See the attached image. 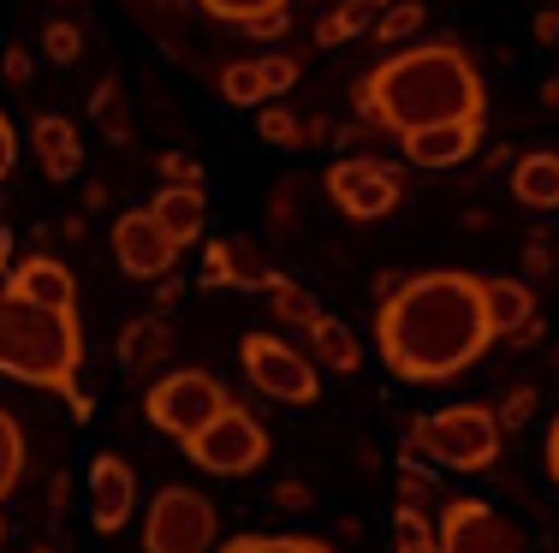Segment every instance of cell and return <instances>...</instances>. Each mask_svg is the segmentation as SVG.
Segmentation results:
<instances>
[{
  "label": "cell",
  "instance_id": "6da1fadb",
  "mask_svg": "<svg viewBox=\"0 0 559 553\" xmlns=\"http://www.w3.org/2000/svg\"><path fill=\"white\" fill-rule=\"evenodd\" d=\"M495 339L500 327L488 315V280L464 268L411 274L376 310L381 363L411 387H435V381L464 375L476 358H488Z\"/></svg>",
  "mask_w": 559,
  "mask_h": 553
},
{
  "label": "cell",
  "instance_id": "7a4b0ae2",
  "mask_svg": "<svg viewBox=\"0 0 559 553\" xmlns=\"http://www.w3.org/2000/svg\"><path fill=\"white\" fill-rule=\"evenodd\" d=\"M483 108H488L483 72H476V60L452 36L405 43L357 84V113L369 125L393 131V137L452 125V120H483Z\"/></svg>",
  "mask_w": 559,
  "mask_h": 553
},
{
  "label": "cell",
  "instance_id": "3957f363",
  "mask_svg": "<svg viewBox=\"0 0 559 553\" xmlns=\"http://www.w3.org/2000/svg\"><path fill=\"white\" fill-rule=\"evenodd\" d=\"M0 375L43 387L72 405L78 423H90V393H84V322L78 310H48L19 298L0 280Z\"/></svg>",
  "mask_w": 559,
  "mask_h": 553
},
{
  "label": "cell",
  "instance_id": "277c9868",
  "mask_svg": "<svg viewBox=\"0 0 559 553\" xmlns=\"http://www.w3.org/2000/svg\"><path fill=\"white\" fill-rule=\"evenodd\" d=\"M500 411H488V405H441V411L429 417H411L405 423V446L411 453H423L429 465L452 470V477H483V470H495L500 458Z\"/></svg>",
  "mask_w": 559,
  "mask_h": 553
},
{
  "label": "cell",
  "instance_id": "5b68a950",
  "mask_svg": "<svg viewBox=\"0 0 559 553\" xmlns=\"http://www.w3.org/2000/svg\"><path fill=\"white\" fill-rule=\"evenodd\" d=\"M226 405H238V399L209 375V369H167V375H155L150 393H143V417H150V429H162L167 441H191L203 423H215Z\"/></svg>",
  "mask_w": 559,
  "mask_h": 553
},
{
  "label": "cell",
  "instance_id": "8992f818",
  "mask_svg": "<svg viewBox=\"0 0 559 553\" xmlns=\"http://www.w3.org/2000/svg\"><path fill=\"white\" fill-rule=\"evenodd\" d=\"M215 548H221L215 500H203L185 482H167L150 500V518H143V553H215Z\"/></svg>",
  "mask_w": 559,
  "mask_h": 553
},
{
  "label": "cell",
  "instance_id": "52a82bcc",
  "mask_svg": "<svg viewBox=\"0 0 559 553\" xmlns=\"http://www.w3.org/2000/svg\"><path fill=\"white\" fill-rule=\"evenodd\" d=\"M238 363H245V381L257 393H269L280 405H316L322 399V363L310 351L286 346L280 334H245L238 339Z\"/></svg>",
  "mask_w": 559,
  "mask_h": 553
},
{
  "label": "cell",
  "instance_id": "ba28073f",
  "mask_svg": "<svg viewBox=\"0 0 559 553\" xmlns=\"http://www.w3.org/2000/svg\"><path fill=\"white\" fill-rule=\"evenodd\" d=\"M179 446L197 470H209V477H250V470L269 465V429H262L245 405H226L215 423H203Z\"/></svg>",
  "mask_w": 559,
  "mask_h": 553
},
{
  "label": "cell",
  "instance_id": "9c48e42d",
  "mask_svg": "<svg viewBox=\"0 0 559 553\" xmlns=\"http://www.w3.org/2000/svg\"><path fill=\"white\" fill-rule=\"evenodd\" d=\"M322 191H328V203H334L345 220H381V215L399 208L405 184H399V173L388 161H376V155H345V161L328 167Z\"/></svg>",
  "mask_w": 559,
  "mask_h": 553
},
{
  "label": "cell",
  "instance_id": "30bf717a",
  "mask_svg": "<svg viewBox=\"0 0 559 553\" xmlns=\"http://www.w3.org/2000/svg\"><path fill=\"white\" fill-rule=\"evenodd\" d=\"M435 524H441V553H524L518 524L476 494H452Z\"/></svg>",
  "mask_w": 559,
  "mask_h": 553
},
{
  "label": "cell",
  "instance_id": "8fae6325",
  "mask_svg": "<svg viewBox=\"0 0 559 553\" xmlns=\"http://www.w3.org/2000/svg\"><path fill=\"white\" fill-rule=\"evenodd\" d=\"M114 262L131 274V280H167L173 262H179V244L162 232V220L150 208H126L114 220Z\"/></svg>",
  "mask_w": 559,
  "mask_h": 553
},
{
  "label": "cell",
  "instance_id": "7c38bea8",
  "mask_svg": "<svg viewBox=\"0 0 559 553\" xmlns=\"http://www.w3.org/2000/svg\"><path fill=\"white\" fill-rule=\"evenodd\" d=\"M292 84H298V60L292 55H238L215 77L221 101H233V108H269Z\"/></svg>",
  "mask_w": 559,
  "mask_h": 553
},
{
  "label": "cell",
  "instance_id": "4fadbf2b",
  "mask_svg": "<svg viewBox=\"0 0 559 553\" xmlns=\"http://www.w3.org/2000/svg\"><path fill=\"white\" fill-rule=\"evenodd\" d=\"M90 524H96V536H119L131 524V512H138V470H131V458L119 453H96L90 458Z\"/></svg>",
  "mask_w": 559,
  "mask_h": 553
},
{
  "label": "cell",
  "instance_id": "5bb4252c",
  "mask_svg": "<svg viewBox=\"0 0 559 553\" xmlns=\"http://www.w3.org/2000/svg\"><path fill=\"white\" fill-rule=\"evenodd\" d=\"M476 143H483V120L429 125V131H411V137H405V161H411V167H429V173H441V167L471 161Z\"/></svg>",
  "mask_w": 559,
  "mask_h": 553
},
{
  "label": "cell",
  "instance_id": "9a60e30c",
  "mask_svg": "<svg viewBox=\"0 0 559 553\" xmlns=\"http://www.w3.org/2000/svg\"><path fill=\"white\" fill-rule=\"evenodd\" d=\"M31 149H36V167L55 184L84 173V137H78V125L66 120V113H43V120L31 125Z\"/></svg>",
  "mask_w": 559,
  "mask_h": 553
},
{
  "label": "cell",
  "instance_id": "2e32d148",
  "mask_svg": "<svg viewBox=\"0 0 559 553\" xmlns=\"http://www.w3.org/2000/svg\"><path fill=\"white\" fill-rule=\"evenodd\" d=\"M7 286H12L19 298H31V304L78 310V280H72V268H66V262H55V256H24V262H12Z\"/></svg>",
  "mask_w": 559,
  "mask_h": 553
},
{
  "label": "cell",
  "instance_id": "e0dca14e",
  "mask_svg": "<svg viewBox=\"0 0 559 553\" xmlns=\"http://www.w3.org/2000/svg\"><path fill=\"white\" fill-rule=\"evenodd\" d=\"M274 280V268H262L257 250L245 239H215L203 244V286H233V292H262Z\"/></svg>",
  "mask_w": 559,
  "mask_h": 553
},
{
  "label": "cell",
  "instance_id": "ac0fdd59",
  "mask_svg": "<svg viewBox=\"0 0 559 553\" xmlns=\"http://www.w3.org/2000/svg\"><path fill=\"white\" fill-rule=\"evenodd\" d=\"M150 215L162 220V232L173 244H197L203 239V220H209V196L203 184H162V191L150 196Z\"/></svg>",
  "mask_w": 559,
  "mask_h": 553
},
{
  "label": "cell",
  "instance_id": "d6986e66",
  "mask_svg": "<svg viewBox=\"0 0 559 553\" xmlns=\"http://www.w3.org/2000/svg\"><path fill=\"white\" fill-rule=\"evenodd\" d=\"M512 196L536 215H554L559 208V149H536L512 161Z\"/></svg>",
  "mask_w": 559,
  "mask_h": 553
},
{
  "label": "cell",
  "instance_id": "ffe728a7",
  "mask_svg": "<svg viewBox=\"0 0 559 553\" xmlns=\"http://www.w3.org/2000/svg\"><path fill=\"white\" fill-rule=\"evenodd\" d=\"M167 358H173L167 322H155V315H138V322L119 327V363H126V369H138V375L162 369V375H167Z\"/></svg>",
  "mask_w": 559,
  "mask_h": 553
},
{
  "label": "cell",
  "instance_id": "44dd1931",
  "mask_svg": "<svg viewBox=\"0 0 559 553\" xmlns=\"http://www.w3.org/2000/svg\"><path fill=\"white\" fill-rule=\"evenodd\" d=\"M488 315H495L500 339H512L518 327L536 322V292H530L518 274H495V280H488Z\"/></svg>",
  "mask_w": 559,
  "mask_h": 553
},
{
  "label": "cell",
  "instance_id": "7402d4cb",
  "mask_svg": "<svg viewBox=\"0 0 559 553\" xmlns=\"http://www.w3.org/2000/svg\"><path fill=\"white\" fill-rule=\"evenodd\" d=\"M310 358L322 363V369H334V375H357L364 346H357V334L340 322V315H322V322L310 327Z\"/></svg>",
  "mask_w": 559,
  "mask_h": 553
},
{
  "label": "cell",
  "instance_id": "603a6c76",
  "mask_svg": "<svg viewBox=\"0 0 559 553\" xmlns=\"http://www.w3.org/2000/svg\"><path fill=\"white\" fill-rule=\"evenodd\" d=\"M388 7H393V0H340V7L316 24V48H340V43H352V36L376 31V19Z\"/></svg>",
  "mask_w": 559,
  "mask_h": 553
},
{
  "label": "cell",
  "instance_id": "cb8c5ba5",
  "mask_svg": "<svg viewBox=\"0 0 559 553\" xmlns=\"http://www.w3.org/2000/svg\"><path fill=\"white\" fill-rule=\"evenodd\" d=\"M262 298H269V310L280 315V322H292V327H304V334H310L316 322H322V304H316V292L310 286H298V280H286V274H274L269 286H262Z\"/></svg>",
  "mask_w": 559,
  "mask_h": 553
},
{
  "label": "cell",
  "instance_id": "d4e9b609",
  "mask_svg": "<svg viewBox=\"0 0 559 553\" xmlns=\"http://www.w3.org/2000/svg\"><path fill=\"white\" fill-rule=\"evenodd\" d=\"M393 553H441V524H429L417 500L393 506Z\"/></svg>",
  "mask_w": 559,
  "mask_h": 553
},
{
  "label": "cell",
  "instance_id": "484cf974",
  "mask_svg": "<svg viewBox=\"0 0 559 553\" xmlns=\"http://www.w3.org/2000/svg\"><path fill=\"white\" fill-rule=\"evenodd\" d=\"M24 470H31V446H24V423L0 405V500L19 494Z\"/></svg>",
  "mask_w": 559,
  "mask_h": 553
},
{
  "label": "cell",
  "instance_id": "4316f807",
  "mask_svg": "<svg viewBox=\"0 0 559 553\" xmlns=\"http://www.w3.org/2000/svg\"><path fill=\"white\" fill-rule=\"evenodd\" d=\"M215 553H334V542H322V536H298V530H250V536H233V542H221Z\"/></svg>",
  "mask_w": 559,
  "mask_h": 553
},
{
  "label": "cell",
  "instance_id": "83f0119b",
  "mask_svg": "<svg viewBox=\"0 0 559 553\" xmlns=\"http://www.w3.org/2000/svg\"><path fill=\"white\" fill-rule=\"evenodd\" d=\"M257 137L269 149H304L310 143V120H298L286 101H269V108H257Z\"/></svg>",
  "mask_w": 559,
  "mask_h": 553
},
{
  "label": "cell",
  "instance_id": "f1b7e54d",
  "mask_svg": "<svg viewBox=\"0 0 559 553\" xmlns=\"http://www.w3.org/2000/svg\"><path fill=\"white\" fill-rule=\"evenodd\" d=\"M423 24H429V7H423V0H393V7L376 19V31H369V36H376L381 48H399V43H417Z\"/></svg>",
  "mask_w": 559,
  "mask_h": 553
},
{
  "label": "cell",
  "instance_id": "f546056e",
  "mask_svg": "<svg viewBox=\"0 0 559 553\" xmlns=\"http://www.w3.org/2000/svg\"><path fill=\"white\" fill-rule=\"evenodd\" d=\"M197 7H203L209 19H221V24H238V31H257V24L280 19V12L292 7V0H197Z\"/></svg>",
  "mask_w": 559,
  "mask_h": 553
},
{
  "label": "cell",
  "instance_id": "4dcf8cb0",
  "mask_svg": "<svg viewBox=\"0 0 559 553\" xmlns=\"http://www.w3.org/2000/svg\"><path fill=\"white\" fill-rule=\"evenodd\" d=\"M90 113H96V125L108 131V137H126V89L114 84H96V96H90Z\"/></svg>",
  "mask_w": 559,
  "mask_h": 553
},
{
  "label": "cell",
  "instance_id": "1f68e13d",
  "mask_svg": "<svg viewBox=\"0 0 559 553\" xmlns=\"http://www.w3.org/2000/svg\"><path fill=\"white\" fill-rule=\"evenodd\" d=\"M43 55L55 60V65H72L78 55H84V31H78L72 19H55V24L43 31Z\"/></svg>",
  "mask_w": 559,
  "mask_h": 553
},
{
  "label": "cell",
  "instance_id": "d6a6232c",
  "mask_svg": "<svg viewBox=\"0 0 559 553\" xmlns=\"http://www.w3.org/2000/svg\"><path fill=\"white\" fill-rule=\"evenodd\" d=\"M536 417V387H512V399L500 405V429H524Z\"/></svg>",
  "mask_w": 559,
  "mask_h": 553
},
{
  "label": "cell",
  "instance_id": "836d02e7",
  "mask_svg": "<svg viewBox=\"0 0 559 553\" xmlns=\"http://www.w3.org/2000/svg\"><path fill=\"white\" fill-rule=\"evenodd\" d=\"M162 184H203V167H197V155H162Z\"/></svg>",
  "mask_w": 559,
  "mask_h": 553
},
{
  "label": "cell",
  "instance_id": "e575fe53",
  "mask_svg": "<svg viewBox=\"0 0 559 553\" xmlns=\"http://www.w3.org/2000/svg\"><path fill=\"white\" fill-rule=\"evenodd\" d=\"M12 161H19V131H12V120L0 113V179L12 173Z\"/></svg>",
  "mask_w": 559,
  "mask_h": 553
},
{
  "label": "cell",
  "instance_id": "d590c367",
  "mask_svg": "<svg viewBox=\"0 0 559 553\" xmlns=\"http://www.w3.org/2000/svg\"><path fill=\"white\" fill-rule=\"evenodd\" d=\"M31 72H36V60L24 55V43H19V48H7V84H24Z\"/></svg>",
  "mask_w": 559,
  "mask_h": 553
},
{
  "label": "cell",
  "instance_id": "8d00e7d4",
  "mask_svg": "<svg viewBox=\"0 0 559 553\" xmlns=\"http://www.w3.org/2000/svg\"><path fill=\"white\" fill-rule=\"evenodd\" d=\"M274 506H286V512L310 506V489H304V482H280V489H274Z\"/></svg>",
  "mask_w": 559,
  "mask_h": 553
},
{
  "label": "cell",
  "instance_id": "74e56055",
  "mask_svg": "<svg viewBox=\"0 0 559 553\" xmlns=\"http://www.w3.org/2000/svg\"><path fill=\"white\" fill-rule=\"evenodd\" d=\"M542 458H548V482L559 489V411H554V423H548V453H542Z\"/></svg>",
  "mask_w": 559,
  "mask_h": 553
},
{
  "label": "cell",
  "instance_id": "f35d334b",
  "mask_svg": "<svg viewBox=\"0 0 559 553\" xmlns=\"http://www.w3.org/2000/svg\"><path fill=\"white\" fill-rule=\"evenodd\" d=\"M536 43H559V19H554V12H536Z\"/></svg>",
  "mask_w": 559,
  "mask_h": 553
},
{
  "label": "cell",
  "instance_id": "ab89813d",
  "mask_svg": "<svg viewBox=\"0 0 559 553\" xmlns=\"http://www.w3.org/2000/svg\"><path fill=\"white\" fill-rule=\"evenodd\" d=\"M524 262L542 274V268H548V244H542V239H530V244H524Z\"/></svg>",
  "mask_w": 559,
  "mask_h": 553
},
{
  "label": "cell",
  "instance_id": "60d3db41",
  "mask_svg": "<svg viewBox=\"0 0 559 553\" xmlns=\"http://www.w3.org/2000/svg\"><path fill=\"white\" fill-rule=\"evenodd\" d=\"M179 292H185V286L167 274V280H162V292H155V304H162V310H167V304H179Z\"/></svg>",
  "mask_w": 559,
  "mask_h": 553
},
{
  "label": "cell",
  "instance_id": "b9f144b4",
  "mask_svg": "<svg viewBox=\"0 0 559 553\" xmlns=\"http://www.w3.org/2000/svg\"><path fill=\"white\" fill-rule=\"evenodd\" d=\"M536 339H542V322H530V327H518V334H512V346H536Z\"/></svg>",
  "mask_w": 559,
  "mask_h": 553
},
{
  "label": "cell",
  "instance_id": "7bdbcfd3",
  "mask_svg": "<svg viewBox=\"0 0 559 553\" xmlns=\"http://www.w3.org/2000/svg\"><path fill=\"white\" fill-rule=\"evenodd\" d=\"M542 101H548V108H559V77H554L548 89H542Z\"/></svg>",
  "mask_w": 559,
  "mask_h": 553
},
{
  "label": "cell",
  "instance_id": "ee69618b",
  "mask_svg": "<svg viewBox=\"0 0 559 553\" xmlns=\"http://www.w3.org/2000/svg\"><path fill=\"white\" fill-rule=\"evenodd\" d=\"M0 548H7V518H0Z\"/></svg>",
  "mask_w": 559,
  "mask_h": 553
},
{
  "label": "cell",
  "instance_id": "f6af8a7d",
  "mask_svg": "<svg viewBox=\"0 0 559 553\" xmlns=\"http://www.w3.org/2000/svg\"><path fill=\"white\" fill-rule=\"evenodd\" d=\"M31 553H55V548H31Z\"/></svg>",
  "mask_w": 559,
  "mask_h": 553
},
{
  "label": "cell",
  "instance_id": "bcb514c9",
  "mask_svg": "<svg viewBox=\"0 0 559 553\" xmlns=\"http://www.w3.org/2000/svg\"><path fill=\"white\" fill-rule=\"evenodd\" d=\"M554 268H559V256H554Z\"/></svg>",
  "mask_w": 559,
  "mask_h": 553
}]
</instances>
